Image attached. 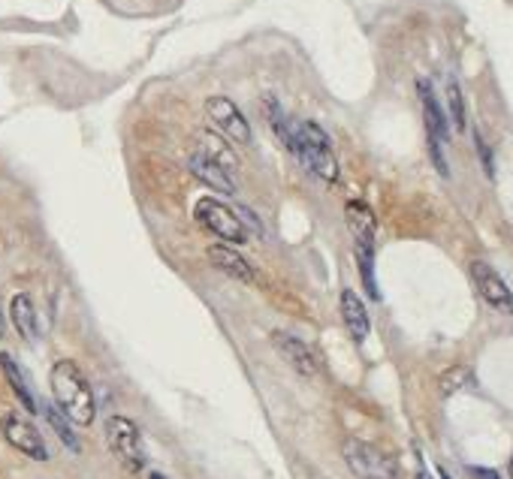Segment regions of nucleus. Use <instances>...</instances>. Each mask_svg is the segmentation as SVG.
<instances>
[{
    "instance_id": "1",
    "label": "nucleus",
    "mask_w": 513,
    "mask_h": 479,
    "mask_svg": "<svg viewBox=\"0 0 513 479\" xmlns=\"http://www.w3.org/2000/svg\"><path fill=\"white\" fill-rule=\"evenodd\" d=\"M49 383L61 413L73 425H91L94 417H97V398H94V389L82 368L76 362H70V359H61V362L52 365Z\"/></svg>"
},
{
    "instance_id": "2",
    "label": "nucleus",
    "mask_w": 513,
    "mask_h": 479,
    "mask_svg": "<svg viewBox=\"0 0 513 479\" xmlns=\"http://www.w3.org/2000/svg\"><path fill=\"white\" fill-rule=\"evenodd\" d=\"M296 142H299L296 160H302L308 172H314L320 181H327V185L338 181V157H335L333 139H329L320 124L299 121L296 124Z\"/></svg>"
},
{
    "instance_id": "3",
    "label": "nucleus",
    "mask_w": 513,
    "mask_h": 479,
    "mask_svg": "<svg viewBox=\"0 0 513 479\" xmlns=\"http://www.w3.org/2000/svg\"><path fill=\"white\" fill-rule=\"evenodd\" d=\"M194 218L205 233H211L215 238H220V242H227V244L248 242V229L242 227L239 214H236L233 209H227V205L215 196L200 199V202L194 205Z\"/></svg>"
},
{
    "instance_id": "4",
    "label": "nucleus",
    "mask_w": 513,
    "mask_h": 479,
    "mask_svg": "<svg viewBox=\"0 0 513 479\" xmlns=\"http://www.w3.org/2000/svg\"><path fill=\"white\" fill-rule=\"evenodd\" d=\"M106 434V446L112 450V455L121 461L128 470H142L145 467V446H142V431L137 428V422L128 417H109L103 425Z\"/></svg>"
},
{
    "instance_id": "5",
    "label": "nucleus",
    "mask_w": 513,
    "mask_h": 479,
    "mask_svg": "<svg viewBox=\"0 0 513 479\" xmlns=\"http://www.w3.org/2000/svg\"><path fill=\"white\" fill-rule=\"evenodd\" d=\"M344 461L353 470L357 479H396L399 467L384 450L366 443V441H344Z\"/></svg>"
},
{
    "instance_id": "6",
    "label": "nucleus",
    "mask_w": 513,
    "mask_h": 479,
    "mask_svg": "<svg viewBox=\"0 0 513 479\" xmlns=\"http://www.w3.org/2000/svg\"><path fill=\"white\" fill-rule=\"evenodd\" d=\"M205 115L224 139L236 142V145H251V124L230 97H209Z\"/></svg>"
},
{
    "instance_id": "7",
    "label": "nucleus",
    "mask_w": 513,
    "mask_h": 479,
    "mask_svg": "<svg viewBox=\"0 0 513 479\" xmlns=\"http://www.w3.org/2000/svg\"><path fill=\"white\" fill-rule=\"evenodd\" d=\"M0 431H4V441L10 443L12 450H19L21 455H28V458H34V461L49 458L43 434H39L34 422L25 419L21 413H6V417L0 419Z\"/></svg>"
},
{
    "instance_id": "8",
    "label": "nucleus",
    "mask_w": 513,
    "mask_h": 479,
    "mask_svg": "<svg viewBox=\"0 0 513 479\" xmlns=\"http://www.w3.org/2000/svg\"><path fill=\"white\" fill-rule=\"evenodd\" d=\"M471 277H475L477 293L484 295L486 305H492L499 314L513 317V293H510V286L499 277V271H495L492 266H486V262L475 260L471 262Z\"/></svg>"
},
{
    "instance_id": "9",
    "label": "nucleus",
    "mask_w": 513,
    "mask_h": 479,
    "mask_svg": "<svg viewBox=\"0 0 513 479\" xmlns=\"http://www.w3.org/2000/svg\"><path fill=\"white\" fill-rule=\"evenodd\" d=\"M272 347L278 350V356L296 374H302V377H314V374H318V359H314L311 347H308L302 338L278 329V332H272Z\"/></svg>"
},
{
    "instance_id": "10",
    "label": "nucleus",
    "mask_w": 513,
    "mask_h": 479,
    "mask_svg": "<svg viewBox=\"0 0 513 479\" xmlns=\"http://www.w3.org/2000/svg\"><path fill=\"white\" fill-rule=\"evenodd\" d=\"M191 172L203 181L205 187L215 190V194H236V181H233V175L227 172L224 166H218L211 157H205L200 148H194V151H191Z\"/></svg>"
},
{
    "instance_id": "11",
    "label": "nucleus",
    "mask_w": 513,
    "mask_h": 479,
    "mask_svg": "<svg viewBox=\"0 0 513 479\" xmlns=\"http://www.w3.org/2000/svg\"><path fill=\"white\" fill-rule=\"evenodd\" d=\"M205 257H209V262H211V266H215L218 271L230 275L233 281L254 284V266H251V262L244 260L239 251H233V247H227V244H211L209 251H205Z\"/></svg>"
},
{
    "instance_id": "12",
    "label": "nucleus",
    "mask_w": 513,
    "mask_h": 479,
    "mask_svg": "<svg viewBox=\"0 0 513 479\" xmlns=\"http://www.w3.org/2000/svg\"><path fill=\"white\" fill-rule=\"evenodd\" d=\"M344 220H347V229H351L353 242L357 247H375V233H377V220H375V211L368 209L366 202L360 199H351L344 205Z\"/></svg>"
},
{
    "instance_id": "13",
    "label": "nucleus",
    "mask_w": 513,
    "mask_h": 479,
    "mask_svg": "<svg viewBox=\"0 0 513 479\" xmlns=\"http://www.w3.org/2000/svg\"><path fill=\"white\" fill-rule=\"evenodd\" d=\"M417 94H420V106H423V121H426V133H429V142H447V118H444V109L432 91V85L420 78L417 82Z\"/></svg>"
},
{
    "instance_id": "14",
    "label": "nucleus",
    "mask_w": 513,
    "mask_h": 479,
    "mask_svg": "<svg viewBox=\"0 0 513 479\" xmlns=\"http://www.w3.org/2000/svg\"><path fill=\"white\" fill-rule=\"evenodd\" d=\"M342 319L347 326V332H351V338L362 344V341L368 338V310L362 305V299L353 290H344L342 293Z\"/></svg>"
},
{
    "instance_id": "15",
    "label": "nucleus",
    "mask_w": 513,
    "mask_h": 479,
    "mask_svg": "<svg viewBox=\"0 0 513 479\" xmlns=\"http://www.w3.org/2000/svg\"><path fill=\"white\" fill-rule=\"evenodd\" d=\"M196 148H200L205 157L215 160L218 166H224L230 175L239 172V160H236L230 145H227L224 136H220L218 130H200V133H196Z\"/></svg>"
},
{
    "instance_id": "16",
    "label": "nucleus",
    "mask_w": 513,
    "mask_h": 479,
    "mask_svg": "<svg viewBox=\"0 0 513 479\" xmlns=\"http://www.w3.org/2000/svg\"><path fill=\"white\" fill-rule=\"evenodd\" d=\"M263 109H266V121H269L272 133L278 136L281 145L296 157V151H299V142H296V121H290L287 111L281 109V103L275 100V97H266Z\"/></svg>"
},
{
    "instance_id": "17",
    "label": "nucleus",
    "mask_w": 513,
    "mask_h": 479,
    "mask_svg": "<svg viewBox=\"0 0 513 479\" xmlns=\"http://www.w3.org/2000/svg\"><path fill=\"white\" fill-rule=\"evenodd\" d=\"M10 319H12L15 332H19L25 341H37V338H39L37 308H34V301H30L28 293L12 295V301H10Z\"/></svg>"
},
{
    "instance_id": "18",
    "label": "nucleus",
    "mask_w": 513,
    "mask_h": 479,
    "mask_svg": "<svg viewBox=\"0 0 513 479\" xmlns=\"http://www.w3.org/2000/svg\"><path fill=\"white\" fill-rule=\"evenodd\" d=\"M0 368H4V377H6V383L12 386V392H15V398L21 401V407H25L28 413H37V398L30 395L25 374H21V368L15 365V359H12L10 353H0Z\"/></svg>"
},
{
    "instance_id": "19",
    "label": "nucleus",
    "mask_w": 513,
    "mask_h": 479,
    "mask_svg": "<svg viewBox=\"0 0 513 479\" xmlns=\"http://www.w3.org/2000/svg\"><path fill=\"white\" fill-rule=\"evenodd\" d=\"M43 413H46V419H49V425H52V431L58 434V441L67 446V450H73V452H79L82 446H79V437L73 434V422H70L64 413H61V407L58 404H46L43 407Z\"/></svg>"
},
{
    "instance_id": "20",
    "label": "nucleus",
    "mask_w": 513,
    "mask_h": 479,
    "mask_svg": "<svg viewBox=\"0 0 513 479\" xmlns=\"http://www.w3.org/2000/svg\"><path fill=\"white\" fill-rule=\"evenodd\" d=\"M357 262H360V275H362V286L372 299H381V290H377L375 281V247H357Z\"/></svg>"
},
{
    "instance_id": "21",
    "label": "nucleus",
    "mask_w": 513,
    "mask_h": 479,
    "mask_svg": "<svg viewBox=\"0 0 513 479\" xmlns=\"http://www.w3.org/2000/svg\"><path fill=\"white\" fill-rule=\"evenodd\" d=\"M447 109H450V118H453V127L456 130H465V103H462V91H459V82L450 78L447 82Z\"/></svg>"
},
{
    "instance_id": "22",
    "label": "nucleus",
    "mask_w": 513,
    "mask_h": 479,
    "mask_svg": "<svg viewBox=\"0 0 513 479\" xmlns=\"http://www.w3.org/2000/svg\"><path fill=\"white\" fill-rule=\"evenodd\" d=\"M236 214H239L242 227L248 229V235H251V233H254V235H263V227H260V220H257V214H254V211H251V209H239Z\"/></svg>"
},
{
    "instance_id": "23",
    "label": "nucleus",
    "mask_w": 513,
    "mask_h": 479,
    "mask_svg": "<svg viewBox=\"0 0 513 479\" xmlns=\"http://www.w3.org/2000/svg\"><path fill=\"white\" fill-rule=\"evenodd\" d=\"M475 142H477V154H480V160H484V169H486L489 178H492V175H495V166H492V154H489V148H486L484 136L475 133Z\"/></svg>"
},
{
    "instance_id": "24",
    "label": "nucleus",
    "mask_w": 513,
    "mask_h": 479,
    "mask_svg": "<svg viewBox=\"0 0 513 479\" xmlns=\"http://www.w3.org/2000/svg\"><path fill=\"white\" fill-rule=\"evenodd\" d=\"M471 474H475L477 479H499V474H492V470H471Z\"/></svg>"
},
{
    "instance_id": "25",
    "label": "nucleus",
    "mask_w": 513,
    "mask_h": 479,
    "mask_svg": "<svg viewBox=\"0 0 513 479\" xmlns=\"http://www.w3.org/2000/svg\"><path fill=\"white\" fill-rule=\"evenodd\" d=\"M417 479H432V476H429V470H426L423 465H420V470H417Z\"/></svg>"
},
{
    "instance_id": "26",
    "label": "nucleus",
    "mask_w": 513,
    "mask_h": 479,
    "mask_svg": "<svg viewBox=\"0 0 513 479\" xmlns=\"http://www.w3.org/2000/svg\"><path fill=\"white\" fill-rule=\"evenodd\" d=\"M148 479H167V476H163V474H152V476H148Z\"/></svg>"
},
{
    "instance_id": "27",
    "label": "nucleus",
    "mask_w": 513,
    "mask_h": 479,
    "mask_svg": "<svg viewBox=\"0 0 513 479\" xmlns=\"http://www.w3.org/2000/svg\"><path fill=\"white\" fill-rule=\"evenodd\" d=\"M0 332H4V310H0Z\"/></svg>"
},
{
    "instance_id": "28",
    "label": "nucleus",
    "mask_w": 513,
    "mask_h": 479,
    "mask_svg": "<svg viewBox=\"0 0 513 479\" xmlns=\"http://www.w3.org/2000/svg\"><path fill=\"white\" fill-rule=\"evenodd\" d=\"M441 479H450V474H444V470H441Z\"/></svg>"
},
{
    "instance_id": "29",
    "label": "nucleus",
    "mask_w": 513,
    "mask_h": 479,
    "mask_svg": "<svg viewBox=\"0 0 513 479\" xmlns=\"http://www.w3.org/2000/svg\"><path fill=\"white\" fill-rule=\"evenodd\" d=\"M510 479H513V458H510Z\"/></svg>"
}]
</instances>
